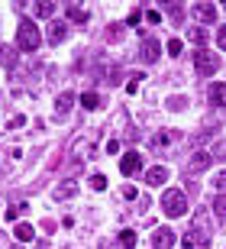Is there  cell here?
Segmentation results:
<instances>
[{
  "instance_id": "obj_1",
  "label": "cell",
  "mask_w": 226,
  "mask_h": 249,
  "mask_svg": "<svg viewBox=\"0 0 226 249\" xmlns=\"http://www.w3.org/2000/svg\"><path fill=\"white\" fill-rule=\"evenodd\" d=\"M17 46L23 49V52H36L39 46H42V36H39V29L33 19H23L17 29Z\"/></svg>"
},
{
  "instance_id": "obj_2",
  "label": "cell",
  "mask_w": 226,
  "mask_h": 249,
  "mask_svg": "<svg viewBox=\"0 0 226 249\" xmlns=\"http://www.w3.org/2000/svg\"><path fill=\"white\" fill-rule=\"evenodd\" d=\"M162 211L168 213V217H184V213H188V197H184L181 188H168V191L162 194Z\"/></svg>"
},
{
  "instance_id": "obj_3",
  "label": "cell",
  "mask_w": 226,
  "mask_h": 249,
  "mask_svg": "<svg viewBox=\"0 0 226 249\" xmlns=\"http://www.w3.org/2000/svg\"><path fill=\"white\" fill-rule=\"evenodd\" d=\"M220 68V55L217 52H210V49H197V55H194V71L210 78V74H217Z\"/></svg>"
},
{
  "instance_id": "obj_4",
  "label": "cell",
  "mask_w": 226,
  "mask_h": 249,
  "mask_svg": "<svg viewBox=\"0 0 226 249\" xmlns=\"http://www.w3.org/2000/svg\"><path fill=\"white\" fill-rule=\"evenodd\" d=\"M178 146H181V133H174V129H162V133L152 136L155 152H172V149H178Z\"/></svg>"
},
{
  "instance_id": "obj_5",
  "label": "cell",
  "mask_w": 226,
  "mask_h": 249,
  "mask_svg": "<svg viewBox=\"0 0 226 249\" xmlns=\"http://www.w3.org/2000/svg\"><path fill=\"white\" fill-rule=\"evenodd\" d=\"M158 55H162V46H158V39H155V36H142L139 58H142V62H158Z\"/></svg>"
},
{
  "instance_id": "obj_6",
  "label": "cell",
  "mask_w": 226,
  "mask_h": 249,
  "mask_svg": "<svg viewBox=\"0 0 226 249\" xmlns=\"http://www.w3.org/2000/svg\"><path fill=\"white\" fill-rule=\"evenodd\" d=\"M120 172L126 178L139 175V172H142V156H139V152H126V156L120 159Z\"/></svg>"
},
{
  "instance_id": "obj_7",
  "label": "cell",
  "mask_w": 226,
  "mask_h": 249,
  "mask_svg": "<svg viewBox=\"0 0 226 249\" xmlns=\"http://www.w3.org/2000/svg\"><path fill=\"white\" fill-rule=\"evenodd\" d=\"M181 249H210V240L204 230H188L184 240H181Z\"/></svg>"
},
{
  "instance_id": "obj_8",
  "label": "cell",
  "mask_w": 226,
  "mask_h": 249,
  "mask_svg": "<svg viewBox=\"0 0 226 249\" xmlns=\"http://www.w3.org/2000/svg\"><path fill=\"white\" fill-rule=\"evenodd\" d=\"M174 246V233L168 227H155L152 230V249H172Z\"/></svg>"
},
{
  "instance_id": "obj_9",
  "label": "cell",
  "mask_w": 226,
  "mask_h": 249,
  "mask_svg": "<svg viewBox=\"0 0 226 249\" xmlns=\"http://www.w3.org/2000/svg\"><path fill=\"white\" fill-rule=\"evenodd\" d=\"M210 165H213V156H210V152H197V156H191L188 172L191 175H200V172H207Z\"/></svg>"
},
{
  "instance_id": "obj_10",
  "label": "cell",
  "mask_w": 226,
  "mask_h": 249,
  "mask_svg": "<svg viewBox=\"0 0 226 249\" xmlns=\"http://www.w3.org/2000/svg\"><path fill=\"white\" fill-rule=\"evenodd\" d=\"M207 101L213 104V107H226V84L223 81H213V84H210Z\"/></svg>"
},
{
  "instance_id": "obj_11",
  "label": "cell",
  "mask_w": 226,
  "mask_h": 249,
  "mask_svg": "<svg viewBox=\"0 0 226 249\" xmlns=\"http://www.w3.org/2000/svg\"><path fill=\"white\" fill-rule=\"evenodd\" d=\"M145 181H149L152 188H162L165 181H168V168H165V165H155V168H149V172H145Z\"/></svg>"
},
{
  "instance_id": "obj_12",
  "label": "cell",
  "mask_w": 226,
  "mask_h": 249,
  "mask_svg": "<svg viewBox=\"0 0 226 249\" xmlns=\"http://www.w3.org/2000/svg\"><path fill=\"white\" fill-rule=\"evenodd\" d=\"M45 39H49L52 46H62L65 39H68V29H65V23H55V19H52V26H49V33H45Z\"/></svg>"
},
{
  "instance_id": "obj_13",
  "label": "cell",
  "mask_w": 226,
  "mask_h": 249,
  "mask_svg": "<svg viewBox=\"0 0 226 249\" xmlns=\"http://www.w3.org/2000/svg\"><path fill=\"white\" fill-rule=\"evenodd\" d=\"M71 107H74V94L71 91H62L58 97H55V113H58V117H65Z\"/></svg>"
},
{
  "instance_id": "obj_14",
  "label": "cell",
  "mask_w": 226,
  "mask_h": 249,
  "mask_svg": "<svg viewBox=\"0 0 226 249\" xmlns=\"http://www.w3.org/2000/svg\"><path fill=\"white\" fill-rule=\"evenodd\" d=\"M74 194H78V181H62L55 188V201H71Z\"/></svg>"
},
{
  "instance_id": "obj_15",
  "label": "cell",
  "mask_w": 226,
  "mask_h": 249,
  "mask_svg": "<svg viewBox=\"0 0 226 249\" xmlns=\"http://www.w3.org/2000/svg\"><path fill=\"white\" fill-rule=\"evenodd\" d=\"M194 13H197V19H204V23H213V19H217V7H213V3H194Z\"/></svg>"
},
{
  "instance_id": "obj_16",
  "label": "cell",
  "mask_w": 226,
  "mask_h": 249,
  "mask_svg": "<svg viewBox=\"0 0 226 249\" xmlns=\"http://www.w3.org/2000/svg\"><path fill=\"white\" fill-rule=\"evenodd\" d=\"M65 10H68V19H71V23H81V26L87 23V10H84L81 3H68Z\"/></svg>"
},
{
  "instance_id": "obj_17",
  "label": "cell",
  "mask_w": 226,
  "mask_h": 249,
  "mask_svg": "<svg viewBox=\"0 0 226 249\" xmlns=\"http://www.w3.org/2000/svg\"><path fill=\"white\" fill-rule=\"evenodd\" d=\"M0 65L3 68H13L17 65V49L13 46H0Z\"/></svg>"
},
{
  "instance_id": "obj_18",
  "label": "cell",
  "mask_w": 226,
  "mask_h": 249,
  "mask_svg": "<svg viewBox=\"0 0 226 249\" xmlns=\"http://www.w3.org/2000/svg\"><path fill=\"white\" fill-rule=\"evenodd\" d=\"M33 13L42 19H52L55 17V3H49V0H42V3H33Z\"/></svg>"
},
{
  "instance_id": "obj_19",
  "label": "cell",
  "mask_w": 226,
  "mask_h": 249,
  "mask_svg": "<svg viewBox=\"0 0 226 249\" xmlns=\"http://www.w3.org/2000/svg\"><path fill=\"white\" fill-rule=\"evenodd\" d=\"M36 230H33V223H17V240L19 243H33Z\"/></svg>"
},
{
  "instance_id": "obj_20",
  "label": "cell",
  "mask_w": 226,
  "mask_h": 249,
  "mask_svg": "<svg viewBox=\"0 0 226 249\" xmlns=\"http://www.w3.org/2000/svg\"><path fill=\"white\" fill-rule=\"evenodd\" d=\"M207 36H210V33H207L204 26H194V29L188 33V39L194 42V46H204V42H207Z\"/></svg>"
},
{
  "instance_id": "obj_21",
  "label": "cell",
  "mask_w": 226,
  "mask_h": 249,
  "mask_svg": "<svg viewBox=\"0 0 226 249\" xmlns=\"http://www.w3.org/2000/svg\"><path fill=\"white\" fill-rule=\"evenodd\" d=\"M210 185H213V191H220V194H226V172H217V175L210 178Z\"/></svg>"
},
{
  "instance_id": "obj_22",
  "label": "cell",
  "mask_w": 226,
  "mask_h": 249,
  "mask_svg": "<svg viewBox=\"0 0 226 249\" xmlns=\"http://www.w3.org/2000/svg\"><path fill=\"white\" fill-rule=\"evenodd\" d=\"M120 243H123L126 249H136V230H123L120 233Z\"/></svg>"
},
{
  "instance_id": "obj_23",
  "label": "cell",
  "mask_w": 226,
  "mask_h": 249,
  "mask_svg": "<svg viewBox=\"0 0 226 249\" xmlns=\"http://www.w3.org/2000/svg\"><path fill=\"white\" fill-rule=\"evenodd\" d=\"M81 104L84 107H90V110H94V107H100V97L94 91H87V94H81Z\"/></svg>"
},
{
  "instance_id": "obj_24",
  "label": "cell",
  "mask_w": 226,
  "mask_h": 249,
  "mask_svg": "<svg viewBox=\"0 0 226 249\" xmlns=\"http://www.w3.org/2000/svg\"><path fill=\"white\" fill-rule=\"evenodd\" d=\"M213 211H217V217H226V194L213 197Z\"/></svg>"
},
{
  "instance_id": "obj_25",
  "label": "cell",
  "mask_w": 226,
  "mask_h": 249,
  "mask_svg": "<svg viewBox=\"0 0 226 249\" xmlns=\"http://www.w3.org/2000/svg\"><path fill=\"white\" fill-rule=\"evenodd\" d=\"M23 211H26V204H13V207L7 211V220H17V217H19Z\"/></svg>"
},
{
  "instance_id": "obj_26",
  "label": "cell",
  "mask_w": 226,
  "mask_h": 249,
  "mask_svg": "<svg viewBox=\"0 0 226 249\" xmlns=\"http://www.w3.org/2000/svg\"><path fill=\"white\" fill-rule=\"evenodd\" d=\"M90 188H94V191H104V188H107V178H104V175H94V178H90Z\"/></svg>"
},
{
  "instance_id": "obj_27",
  "label": "cell",
  "mask_w": 226,
  "mask_h": 249,
  "mask_svg": "<svg viewBox=\"0 0 226 249\" xmlns=\"http://www.w3.org/2000/svg\"><path fill=\"white\" fill-rule=\"evenodd\" d=\"M165 52H168V55H181V39H172V42L165 46Z\"/></svg>"
},
{
  "instance_id": "obj_28",
  "label": "cell",
  "mask_w": 226,
  "mask_h": 249,
  "mask_svg": "<svg viewBox=\"0 0 226 249\" xmlns=\"http://www.w3.org/2000/svg\"><path fill=\"white\" fill-rule=\"evenodd\" d=\"M142 17H145L142 10H133V13H129V17H126V23H129V26H136V23H139V19H142Z\"/></svg>"
},
{
  "instance_id": "obj_29",
  "label": "cell",
  "mask_w": 226,
  "mask_h": 249,
  "mask_svg": "<svg viewBox=\"0 0 226 249\" xmlns=\"http://www.w3.org/2000/svg\"><path fill=\"white\" fill-rule=\"evenodd\" d=\"M217 46L226 52V26H220V33H217Z\"/></svg>"
},
{
  "instance_id": "obj_30",
  "label": "cell",
  "mask_w": 226,
  "mask_h": 249,
  "mask_svg": "<svg viewBox=\"0 0 226 249\" xmlns=\"http://www.w3.org/2000/svg\"><path fill=\"white\" fill-rule=\"evenodd\" d=\"M145 19H149V23H158L162 13H158V10H145Z\"/></svg>"
},
{
  "instance_id": "obj_31",
  "label": "cell",
  "mask_w": 226,
  "mask_h": 249,
  "mask_svg": "<svg viewBox=\"0 0 226 249\" xmlns=\"http://www.w3.org/2000/svg\"><path fill=\"white\" fill-rule=\"evenodd\" d=\"M168 10H172V17H174V19H181V17H184V10H181L178 3H172V7H168Z\"/></svg>"
},
{
  "instance_id": "obj_32",
  "label": "cell",
  "mask_w": 226,
  "mask_h": 249,
  "mask_svg": "<svg viewBox=\"0 0 226 249\" xmlns=\"http://www.w3.org/2000/svg\"><path fill=\"white\" fill-rule=\"evenodd\" d=\"M13 249H26V246H23V243H19V246H13Z\"/></svg>"
}]
</instances>
